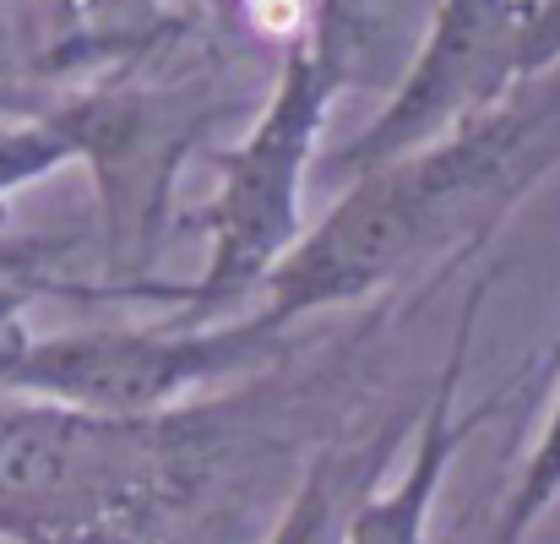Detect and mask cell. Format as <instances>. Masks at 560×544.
Listing matches in <instances>:
<instances>
[{
	"label": "cell",
	"instance_id": "cell-3",
	"mask_svg": "<svg viewBox=\"0 0 560 544\" xmlns=\"http://www.w3.org/2000/svg\"><path fill=\"white\" fill-rule=\"evenodd\" d=\"M343 88H349V55L338 22H322L311 38H300L283 55L261 115L218 159V190L201 212L207 256L186 289L170 294L175 322H218L223 311H240L300 245V234L311 229L305 190L316 181L322 131Z\"/></svg>",
	"mask_w": 560,
	"mask_h": 544
},
{
	"label": "cell",
	"instance_id": "cell-6",
	"mask_svg": "<svg viewBox=\"0 0 560 544\" xmlns=\"http://www.w3.org/2000/svg\"><path fill=\"white\" fill-rule=\"evenodd\" d=\"M479 300H485V289H474L468 305H463L452 355L441 364V386H435V397H430V408H424V419H419V430H413V447H408L402 474H397L392 485H381V490H360V496H354L338 544H424L430 540V518H435L441 485H446V474H452V458L463 452V441H468V436L485 425V414H490V408H457Z\"/></svg>",
	"mask_w": 560,
	"mask_h": 544
},
{
	"label": "cell",
	"instance_id": "cell-7",
	"mask_svg": "<svg viewBox=\"0 0 560 544\" xmlns=\"http://www.w3.org/2000/svg\"><path fill=\"white\" fill-rule=\"evenodd\" d=\"M381 452H386V441H375L365 452H338V447L322 452L305 468V479L294 485V496H289L278 529L267 534V544H338L343 540V518H349L354 496L365 490V479L381 468Z\"/></svg>",
	"mask_w": 560,
	"mask_h": 544
},
{
	"label": "cell",
	"instance_id": "cell-8",
	"mask_svg": "<svg viewBox=\"0 0 560 544\" xmlns=\"http://www.w3.org/2000/svg\"><path fill=\"white\" fill-rule=\"evenodd\" d=\"M556 501H560V392L550 403V419H545L539 441L528 447L523 468L512 474V485H506V496H501V507H495V518H490L479 544H528L534 529L556 512Z\"/></svg>",
	"mask_w": 560,
	"mask_h": 544
},
{
	"label": "cell",
	"instance_id": "cell-2",
	"mask_svg": "<svg viewBox=\"0 0 560 544\" xmlns=\"http://www.w3.org/2000/svg\"><path fill=\"white\" fill-rule=\"evenodd\" d=\"M223 458L207 408L98 414L77 403H0L5 544H180Z\"/></svg>",
	"mask_w": 560,
	"mask_h": 544
},
{
	"label": "cell",
	"instance_id": "cell-1",
	"mask_svg": "<svg viewBox=\"0 0 560 544\" xmlns=\"http://www.w3.org/2000/svg\"><path fill=\"white\" fill-rule=\"evenodd\" d=\"M556 164L560 93H534L528 82L506 104L343 185L261 283L250 316L289 333L316 311L354 305L441 245L495 229Z\"/></svg>",
	"mask_w": 560,
	"mask_h": 544
},
{
	"label": "cell",
	"instance_id": "cell-10",
	"mask_svg": "<svg viewBox=\"0 0 560 544\" xmlns=\"http://www.w3.org/2000/svg\"><path fill=\"white\" fill-rule=\"evenodd\" d=\"M560 66V0H528L523 11V82H539Z\"/></svg>",
	"mask_w": 560,
	"mask_h": 544
},
{
	"label": "cell",
	"instance_id": "cell-9",
	"mask_svg": "<svg viewBox=\"0 0 560 544\" xmlns=\"http://www.w3.org/2000/svg\"><path fill=\"white\" fill-rule=\"evenodd\" d=\"M82 126H77V109L66 104L60 115H38V120H16V126H0V201L22 185L44 181V175H60L71 159H82Z\"/></svg>",
	"mask_w": 560,
	"mask_h": 544
},
{
	"label": "cell",
	"instance_id": "cell-11",
	"mask_svg": "<svg viewBox=\"0 0 560 544\" xmlns=\"http://www.w3.org/2000/svg\"><path fill=\"white\" fill-rule=\"evenodd\" d=\"M560 370V333H556V349H550V360H545V375H556Z\"/></svg>",
	"mask_w": 560,
	"mask_h": 544
},
{
	"label": "cell",
	"instance_id": "cell-4",
	"mask_svg": "<svg viewBox=\"0 0 560 544\" xmlns=\"http://www.w3.org/2000/svg\"><path fill=\"white\" fill-rule=\"evenodd\" d=\"M261 316L164 322V327H82L33 338L0 327V386L16 397L77 403L98 414H164L186 408L201 386H218L278 349Z\"/></svg>",
	"mask_w": 560,
	"mask_h": 544
},
{
	"label": "cell",
	"instance_id": "cell-5",
	"mask_svg": "<svg viewBox=\"0 0 560 544\" xmlns=\"http://www.w3.org/2000/svg\"><path fill=\"white\" fill-rule=\"evenodd\" d=\"M523 11L528 0H435V16L365 131L316 164V181H360L381 164L457 131L463 120L506 104L523 82Z\"/></svg>",
	"mask_w": 560,
	"mask_h": 544
}]
</instances>
